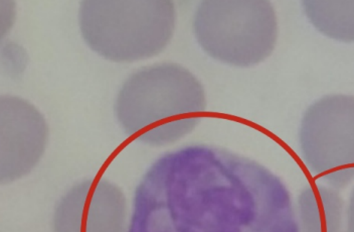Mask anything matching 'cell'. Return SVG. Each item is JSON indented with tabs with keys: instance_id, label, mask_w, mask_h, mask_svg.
<instances>
[{
	"instance_id": "cell-6",
	"label": "cell",
	"mask_w": 354,
	"mask_h": 232,
	"mask_svg": "<svg viewBox=\"0 0 354 232\" xmlns=\"http://www.w3.org/2000/svg\"><path fill=\"white\" fill-rule=\"evenodd\" d=\"M48 130L41 112L24 99L0 98V180L13 182L30 173L43 157Z\"/></svg>"
},
{
	"instance_id": "cell-3",
	"label": "cell",
	"mask_w": 354,
	"mask_h": 232,
	"mask_svg": "<svg viewBox=\"0 0 354 232\" xmlns=\"http://www.w3.org/2000/svg\"><path fill=\"white\" fill-rule=\"evenodd\" d=\"M87 45L118 63L160 54L171 41L176 12L169 0H86L79 13Z\"/></svg>"
},
{
	"instance_id": "cell-4",
	"label": "cell",
	"mask_w": 354,
	"mask_h": 232,
	"mask_svg": "<svg viewBox=\"0 0 354 232\" xmlns=\"http://www.w3.org/2000/svg\"><path fill=\"white\" fill-rule=\"evenodd\" d=\"M194 30L199 46L212 58L245 68L273 53L278 24L267 0H205L194 15Z\"/></svg>"
},
{
	"instance_id": "cell-2",
	"label": "cell",
	"mask_w": 354,
	"mask_h": 232,
	"mask_svg": "<svg viewBox=\"0 0 354 232\" xmlns=\"http://www.w3.org/2000/svg\"><path fill=\"white\" fill-rule=\"evenodd\" d=\"M207 108L196 76L176 64L143 68L122 86L115 111L124 132L145 145H169L190 134Z\"/></svg>"
},
{
	"instance_id": "cell-7",
	"label": "cell",
	"mask_w": 354,
	"mask_h": 232,
	"mask_svg": "<svg viewBox=\"0 0 354 232\" xmlns=\"http://www.w3.org/2000/svg\"><path fill=\"white\" fill-rule=\"evenodd\" d=\"M54 232H128L123 192L104 180L80 183L55 208Z\"/></svg>"
},
{
	"instance_id": "cell-5",
	"label": "cell",
	"mask_w": 354,
	"mask_h": 232,
	"mask_svg": "<svg viewBox=\"0 0 354 232\" xmlns=\"http://www.w3.org/2000/svg\"><path fill=\"white\" fill-rule=\"evenodd\" d=\"M303 160L314 176L333 189L354 181V96L334 94L310 105L300 128Z\"/></svg>"
},
{
	"instance_id": "cell-1",
	"label": "cell",
	"mask_w": 354,
	"mask_h": 232,
	"mask_svg": "<svg viewBox=\"0 0 354 232\" xmlns=\"http://www.w3.org/2000/svg\"><path fill=\"white\" fill-rule=\"evenodd\" d=\"M128 232H300L286 185L256 161L192 145L168 152L135 192Z\"/></svg>"
},
{
	"instance_id": "cell-10",
	"label": "cell",
	"mask_w": 354,
	"mask_h": 232,
	"mask_svg": "<svg viewBox=\"0 0 354 232\" xmlns=\"http://www.w3.org/2000/svg\"><path fill=\"white\" fill-rule=\"evenodd\" d=\"M344 232H354V189L345 212Z\"/></svg>"
},
{
	"instance_id": "cell-8",
	"label": "cell",
	"mask_w": 354,
	"mask_h": 232,
	"mask_svg": "<svg viewBox=\"0 0 354 232\" xmlns=\"http://www.w3.org/2000/svg\"><path fill=\"white\" fill-rule=\"evenodd\" d=\"M300 232H344V202L326 185L307 187L299 196Z\"/></svg>"
},
{
	"instance_id": "cell-9",
	"label": "cell",
	"mask_w": 354,
	"mask_h": 232,
	"mask_svg": "<svg viewBox=\"0 0 354 232\" xmlns=\"http://www.w3.org/2000/svg\"><path fill=\"white\" fill-rule=\"evenodd\" d=\"M303 8L321 34L342 43H354V0H307Z\"/></svg>"
}]
</instances>
